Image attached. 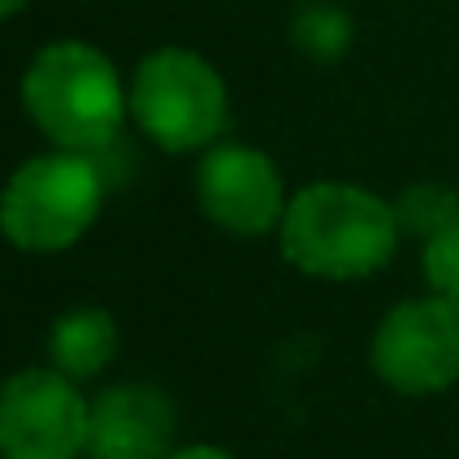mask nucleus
<instances>
[{"mask_svg": "<svg viewBox=\"0 0 459 459\" xmlns=\"http://www.w3.org/2000/svg\"><path fill=\"white\" fill-rule=\"evenodd\" d=\"M108 183L90 152L27 156L0 187V237L22 255H63L99 219Z\"/></svg>", "mask_w": 459, "mask_h": 459, "instance_id": "3", "label": "nucleus"}, {"mask_svg": "<svg viewBox=\"0 0 459 459\" xmlns=\"http://www.w3.org/2000/svg\"><path fill=\"white\" fill-rule=\"evenodd\" d=\"M196 205L214 228L232 237H264L281 228L290 192L268 152L223 139L196 165Z\"/></svg>", "mask_w": 459, "mask_h": 459, "instance_id": "7", "label": "nucleus"}, {"mask_svg": "<svg viewBox=\"0 0 459 459\" xmlns=\"http://www.w3.org/2000/svg\"><path fill=\"white\" fill-rule=\"evenodd\" d=\"M165 459H237L223 446H210V442H192V446H174Z\"/></svg>", "mask_w": 459, "mask_h": 459, "instance_id": "13", "label": "nucleus"}, {"mask_svg": "<svg viewBox=\"0 0 459 459\" xmlns=\"http://www.w3.org/2000/svg\"><path fill=\"white\" fill-rule=\"evenodd\" d=\"M22 108L31 126L67 152L108 148L130 117V85L117 63L85 40H54L22 72Z\"/></svg>", "mask_w": 459, "mask_h": 459, "instance_id": "2", "label": "nucleus"}, {"mask_svg": "<svg viewBox=\"0 0 459 459\" xmlns=\"http://www.w3.org/2000/svg\"><path fill=\"white\" fill-rule=\"evenodd\" d=\"M281 259L312 281H366L402 246L393 201L357 183H307L290 196L277 228Z\"/></svg>", "mask_w": 459, "mask_h": 459, "instance_id": "1", "label": "nucleus"}, {"mask_svg": "<svg viewBox=\"0 0 459 459\" xmlns=\"http://www.w3.org/2000/svg\"><path fill=\"white\" fill-rule=\"evenodd\" d=\"M117 348H121L117 316L99 304L67 307V312L49 325V366L63 370V375L76 379V384L99 379V375L112 366Z\"/></svg>", "mask_w": 459, "mask_h": 459, "instance_id": "9", "label": "nucleus"}, {"mask_svg": "<svg viewBox=\"0 0 459 459\" xmlns=\"http://www.w3.org/2000/svg\"><path fill=\"white\" fill-rule=\"evenodd\" d=\"M393 210H397L402 232L429 241V237H437L442 228H451L459 219V196L446 183H411V187L393 201Z\"/></svg>", "mask_w": 459, "mask_h": 459, "instance_id": "10", "label": "nucleus"}, {"mask_svg": "<svg viewBox=\"0 0 459 459\" xmlns=\"http://www.w3.org/2000/svg\"><path fill=\"white\" fill-rule=\"evenodd\" d=\"M90 451V402L54 366H27L0 384V459H76Z\"/></svg>", "mask_w": 459, "mask_h": 459, "instance_id": "6", "label": "nucleus"}, {"mask_svg": "<svg viewBox=\"0 0 459 459\" xmlns=\"http://www.w3.org/2000/svg\"><path fill=\"white\" fill-rule=\"evenodd\" d=\"M130 117L160 152H210L228 134L232 99L210 58L169 45V49H152L134 67Z\"/></svg>", "mask_w": 459, "mask_h": 459, "instance_id": "4", "label": "nucleus"}, {"mask_svg": "<svg viewBox=\"0 0 459 459\" xmlns=\"http://www.w3.org/2000/svg\"><path fill=\"white\" fill-rule=\"evenodd\" d=\"M295 40L304 45L312 58H339L348 45V22L334 9H307L295 27Z\"/></svg>", "mask_w": 459, "mask_h": 459, "instance_id": "12", "label": "nucleus"}, {"mask_svg": "<svg viewBox=\"0 0 459 459\" xmlns=\"http://www.w3.org/2000/svg\"><path fill=\"white\" fill-rule=\"evenodd\" d=\"M174 402L156 384H117L90 402L94 459H165L174 451Z\"/></svg>", "mask_w": 459, "mask_h": 459, "instance_id": "8", "label": "nucleus"}, {"mask_svg": "<svg viewBox=\"0 0 459 459\" xmlns=\"http://www.w3.org/2000/svg\"><path fill=\"white\" fill-rule=\"evenodd\" d=\"M424 281L433 295H446V299H459V219L451 228H442L437 237L424 241Z\"/></svg>", "mask_w": 459, "mask_h": 459, "instance_id": "11", "label": "nucleus"}, {"mask_svg": "<svg viewBox=\"0 0 459 459\" xmlns=\"http://www.w3.org/2000/svg\"><path fill=\"white\" fill-rule=\"evenodd\" d=\"M375 375L402 397H437L459 384V299L420 295L388 307L370 339Z\"/></svg>", "mask_w": 459, "mask_h": 459, "instance_id": "5", "label": "nucleus"}, {"mask_svg": "<svg viewBox=\"0 0 459 459\" xmlns=\"http://www.w3.org/2000/svg\"><path fill=\"white\" fill-rule=\"evenodd\" d=\"M18 9H27V0H0V18H13Z\"/></svg>", "mask_w": 459, "mask_h": 459, "instance_id": "14", "label": "nucleus"}]
</instances>
